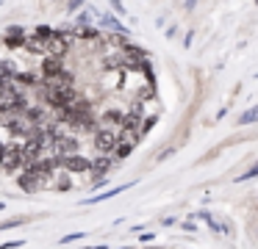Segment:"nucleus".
<instances>
[{
    "mask_svg": "<svg viewBox=\"0 0 258 249\" xmlns=\"http://www.w3.org/2000/svg\"><path fill=\"white\" fill-rule=\"evenodd\" d=\"M119 141H122L119 130H111V127H97V130L92 133V144H95L97 155H114V149H117Z\"/></svg>",
    "mask_w": 258,
    "mask_h": 249,
    "instance_id": "obj_1",
    "label": "nucleus"
},
{
    "mask_svg": "<svg viewBox=\"0 0 258 249\" xmlns=\"http://www.w3.org/2000/svg\"><path fill=\"white\" fill-rule=\"evenodd\" d=\"M42 80L45 83H56L67 75V66H64V58H53V55H45L42 58Z\"/></svg>",
    "mask_w": 258,
    "mask_h": 249,
    "instance_id": "obj_2",
    "label": "nucleus"
},
{
    "mask_svg": "<svg viewBox=\"0 0 258 249\" xmlns=\"http://www.w3.org/2000/svg\"><path fill=\"white\" fill-rule=\"evenodd\" d=\"M61 169L70 172V175H86L89 172L92 175V158H86V155H70V158H61Z\"/></svg>",
    "mask_w": 258,
    "mask_h": 249,
    "instance_id": "obj_3",
    "label": "nucleus"
},
{
    "mask_svg": "<svg viewBox=\"0 0 258 249\" xmlns=\"http://www.w3.org/2000/svg\"><path fill=\"white\" fill-rule=\"evenodd\" d=\"M114 163H117L114 155H97V158H92V175H97V180H103V175H108Z\"/></svg>",
    "mask_w": 258,
    "mask_h": 249,
    "instance_id": "obj_4",
    "label": "nucleus"
},
{
    "mask_svg": "<svg viewBox=\"0 0 258 249\" xmlns=\"http://www.w3.org/2000/svg\"><path fill=\"white\" fill-rule=\"evenodd\" d=\"M17 183H20V188H23V191H28V194L39 191V188H47V183L39 180V177H34L31 172H23V175H17Z\"/></svg>",
    "mask_w": 258,
    "mask_h": 249,
    "instance_id": "obj_5",
    "label": "nucleus"
},
{
    "mask_svg": "<svg viewBox=\"0 0 258 249\" xmlns=\"http://www.w3.org/2000/svg\"><path fill=\"white\" fill-rule=\"evenodd\" d=\"M23 50H25V53H31V55H42V58H45V55H47V42H42V39H36V36H28Z\"/></svg>",
    "mask_w": 258,
    "mask_h": 249,
    "instance_id": "obj_6",
    "label": "nucleus"
},
{
    "mask_svg": "<svg viewBox=\"0 0 258 249\" xmlns=\"http://www.w3.org/2000/svg\"><path fill=\"white\" fill-rule=\"evenodd\" d=\"M50 188H56V191H70V188H73V175L61 169V172H58V175L50 180Z\"/></svg>",
    "mask_w": 258,
    "mask_h": 249,
    "instance_id": "obj_7",
    "label": "nucleus"
},
{
    "mask_svg": "<svg viewBox=\"0 0 258 249\" xmlns=\"http://www.w3.org/2000/svg\"><path fill=\"white\" fill-rule=\"evenodd\" d=\"M14 83H17V86H36V83H45V80H39L36 72H23L20 69L17 77H14Z\"/></svg>",
    "mask_w": 258,
    "mask_h": 249,
    "instance_id": "obj_8",
    "label": "nucleus"
},
{
    "mask_svg": "<svg viewBox=\"0 0 258 249\" xmlns=\"http://www.w3.org/2000/svg\"><path fill=\"white\" fill-rule=\"evenodd\" d=\"M100 25L103 28H111V31H117L119 33V36H125V25H122V22H117V17H100Z\"/></svg>",
    "mask_w": 258,
    "mask_h": 249,
    "instance_id": "obj_9",
    "label": "nucleus"
},
{
    "mask_svg": "<svg viewBox=\"0 0 258 249\" xmlns=\"http://www.w3.org/2000/svg\"><path fill=\"white\" fill-rule=\"evenodd\" d=\"M131 152H134V144H131V141H119L117 149H114V160L119 163V160H125Z\"/></svg>",
    "mask_w": 258,
    "mask_h": 249,
    "instance_id": "obj_10",
    "label": "nucleus"
},
{
    "mask_svg": "<svg viewBox=\"0 0 258 249\" xmlns=\"http://www.w3.org/2000/svg\"><path fill=\"white\" fill-rule=\"evenodd\" d=\"M128 186H117V188H111V191H106V194H100V197H92V199H84V205H95V202H103V199H111V197H117V194H122Z\"/></svg>",
    "mask_w": 258,
    "mask_h": 249,
    "instance_id": "obj_11",
    "label": "nucleus"
},
{
    "mask_svg": "<svg viewBox=\"0 0 258 249\" xmlns=\"http://www.w3.org/2000/svg\"><path fill=\"white\" fill-rule=\"evenodd\" d=\"M252 122H258V105L250 111H244V114L239 116V125H252Z\"/></svg>",
    "mask_w": 258,
    "mask_h": 249,
    "instance_id": "obj_12",
    "label": "nucleus"
},
{
    "mask_svg": "<svg viewBox=\"0 0 258 249\" xmlns=\"http://www.w3.org/2000/svg\"><path fill=\"white\" fill-rule=\"evenodd\" d=\"M156 97V86H150V83H147L145 89H139V92H136V100H139V103H145V100H153Z\"/></svg>",
    "mask_w": 258,
    "mask_h": 249,
    "instance_id": "obj_13",
    "label": "nucleus"
},
{
    "mask_svg": "<svg viewBox=\"0 0 258 249\" xmlns=\"http://www.w3.org/2000/svg\"><path fill=\"white\" fill-rule=\"evenodd\" d=\"M252 177H258V163H255V166H250V169H247L244 175L239 177V183H241V180H252Z\"/></svg>",
    "mask_w": 258,
    "mask_h": 249,
    "instance_id": "obj_14",
    "label": "nucleus"
},
{
    "mask_svg": "<svg viewBox=\"0 0 258 249\" xmlns=\"http://www.w3.org/2000/svg\"><path fill=\"white\" fill-rule=\"evenodd\" d=\"M17 224H25V219H12V221H3L0 230H9V227H17Z\"/></svg>",
    "mask_w": 258,
    "mask_h": 249,
    "instance_id": "obj_15",
    "label": "nucleus"
},
{
    "mask_svg": "<svg viewBox=\"0 0 258 249\" xmlns=\"http://www.w3.org/2000/svg\"><path fill=\"white\" fill-rule=\"evenodd\" d=\"M78 238H84V232H73V235H64L61 243H70V241H78Z\"/></svg>",
    "mask_w": 258,
    "mask_h": 249,
    "instance_id": "obj_16",
    "label": "nucleus"
},
{
    "mask_svg": "<svg viewBox=\"0 0 258 249\" xmlns=\"http://www.w3.org/2000/svg\"><path fill=\"white\" fill-rule=\"evenodd\" d=\"M23 243H25V241H9V243H3L0 249H14V246H23Z\"/></svg>",
    "mask_w": 258,
    "mask_h": 249,
    "instance_id": "obj_17",
    "label": "nucleus"
}]
</instances>
